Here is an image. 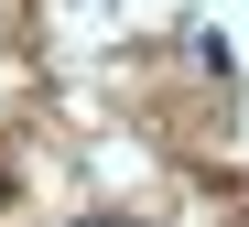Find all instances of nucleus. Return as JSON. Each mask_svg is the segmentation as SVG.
<instances>
[{
	"label": "nucleus",
	"mask_w": 249,
	"mask_h": 227,
	"mask_svg": "<svg viewBox=\"0 0 249 227\" xmlns=\"http://www.w3.org/2000/svg\"><path fill=\"white\" fill-rule=\"evenodd\" d=\"M98 227H119V216H98Z\"/></svg>",
	"instance_id": "obj_1"
}]
</instances>
